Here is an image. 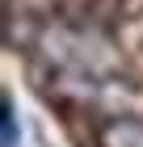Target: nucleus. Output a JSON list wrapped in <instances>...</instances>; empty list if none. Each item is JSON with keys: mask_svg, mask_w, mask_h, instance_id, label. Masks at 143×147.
I'll use <instances>...</instances> for the list:
<instances>
[{"mask_svg": "<svg viewBox=\"0 0 143 147\" xmlns=\"http://www.w3.org/2000/svg\"><path fill=\"white\" fill-rule=\"evenodd\" d=\"M0 135H4V147L21 143V130H17V105L4 97V118H0Z\"/></svg>", "mask_w": 143, "mask_h": 147, "instance_id": "1", "label": "nucleus"}]
</instances>
